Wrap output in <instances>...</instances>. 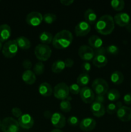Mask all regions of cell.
I'll list each match as a JSON object with an SVG mask.
<instances>
[{"label": "cell", "mask_w": 131, "mask_h": 132, "mask_svg": "<svg viewBox=\"0 0 131 132\" xmlns=\"http://www.w3.org/2000/svg\"><path fill=\"white\" fill-rule=\"evenodd\" d=\"M114 21L113 17L109 14H105L100 17L95 24V29L102 35L110 34L114 29Z\"/></svg>", "instance_id": "obj_1"}, {"label": "cell", "mask_w": 131, "mask_h": 132, "mask_svg": "<svg viewBox=\"0 0 131 132\" xmlns=\"http://www.w3.org/2000/svg\"><path fill=\"white\" fill-rule=\"evenodd\" d=\"M73 36L71 32L68 30H62L53 36V46L57 49H64L68 48L71 44Z\"/></svg>", "instance_id": "obj_2"}, {"label": "cell", "mask_w": 131, "mask_h": 132, "mask_svg": "<svg viewBox=\"0 0 131 132\" xmlns=\"http://www.w3.org/2000/svg\"><path fill=\"white\" fill-rule=\"evenodd\" d=\"M1 128L3 132H19L20 126L18 121L13 117H7L1 121Z\"/></svg>", "instance_id": "obj_3"}, {"label": "cell", "mask_w": 131, "mask_h": 132, "mask_svg": "<svg viewBox=\"0 0 131 132\" xmlns=\"http://www.w3.org/2000/svg\"><path fill=\"white\" fill-rule=\"evenodd\" d=\"M34 54L39 60L45 61L51 57V49L48 45L42 43L39 44L35 48Z\"/></svg>", "instance_id": "obj_4"}, {"label": "cell", "mask_w": 131, "mask_h": 132, "mask_svg": "<svg viewBox=\"0 0 131 132\" xmlns=\"http://www.w3.org/2000/svg\"><path fill=\"white\" fill-rule=\"evenodd\" d=\"M19 47L15 40L7 41L2 48V54L5 57L12 58L17 54Z\"/></svg>", "instance_id": "obj_5"}, {"label": "cell", "mask_w": 131, "mask_h": 132, "mask_svg": "<svg viewBox=\"0 0 131 132\" xmlns=\"http://www.w3.org/2000/svg\"><path fill=\"white\" fill-rule=\"evenodd\" d=\"M92 90L96 95H105L109 91V85L104 79L97 78L92 82Z\"/></svg>", "instance_id": "obj_6"}, {"label": "cell", "mask_w": 131, "mask_h": 132, "mask_svg": "<svg viewBox=\"0 0 131 132\" xmlns=\"http://www.w3.org/2000/svg\"><path fill=\"white\" fill-rule=\"evenodd\" d=\"M53 94L57 99L62 101L66 99L69 97V86L65 82H59L54 87Z\"/></svg>", "instance_id": "obj_7"}, {"label": "cell", "mask_w": 131, "mask_h": 132, "mask_svg": "<svg viewBox=\"0 0 131 132\" xmlns=\"http://www.w3.org/2000/svg\"><path fill=\"white\" fill-rule=\"evenodd\" d=\"M78 53L80 57L86 61L92 60L95 57V50L88 45H82L78 49Z\"/></svg>", "instance_id": "obj_8"}, {"label": "cell", "mask_w": 131, "mask_h": 132, "mask_svg": "<svg viewBox=\"0 0 131 132\" xmlns=\"http://www.w3.org/2000/svg\"><path fill=\"white\" fill-rule=\"evenodd\" d=\"M43 21V15L39 12H31L26 18V21L27 24L32 27H37Z\"/></svg>", "instance_id": "obj_9"}, {"label": "cell", "mask_w": 131, "mask_h": 132, "mask_svg": "<svg viewBox=\"0 0 131 132\" xmlns=\"http://www.w3.org/2000/svg\"><path fill=\"white\" fill-rule=\"evenodd\" d=\"M80 96L83 103L89 104V103H92L95 101V94L91 88L88 86H85L81 89Z\"/></svg>", "instance_id": "obj_10"}, {"label": "cell", "mask_w": 131, "mask_h": 132, "mask_svg": "<svg viewBox=\"0 0 131 132\" xmlns=\"http://www.w3.org/2000/svg\"><path fill=\"white\" fill-rule=\"evenodd\" d=\"M91 30V26L86 21H82L79 22L74 28V32L76 36L78 37H82L88 34Z\"/></svg>", "instance_id": "obj_11"}, {"label": "cell", "mask_w": 131, "mask_h": 132, "mask_svg": "<svg viewBox=\"0 0 131 132\" xmlns=\"http://www.w3.org/2000/svg\"><path fill=\"white\" fill-rule=\"evenodd\" d=\"M80 128L85 132L91 131L95 128L96 126V122L94 119L91 117L83 118L80 122Z\"/></svg>", "instance_id": "obj_12"}, {"label": "cell", "mask_w": 131, "mask_h": 132, "mask_svg": "<svg viewBox=\"0 0 131 132\" xmlns=\"http://www.w3.org/2000/svg\"><path fill=\"white\" fill-rule=\"evenodd\" d=\"M18 122H19V126L22 128L28 130L33 126L34 119L28 113H24L18 119Z\"/></svg>", "instance_id": "obj_13"}, {"label": "cell", "mask_w": 131, "mask_h": 132, "mask_svg": "<svg viewBox=\"0 0 131 132\" xmlns=\"http://www.w3.org/2000/svg\"><path fill=\"white\" fill-rule=\"evenodd\" d=\"M50 120L53 126L57 128H62L66 125L65 117L59 112L52 113Z\"/></svg>", "instance_id": "obj_14"}, {"label": "cell", "mask_w": 131, "mask_h": 132, "mask_svg": "<svg viewBox=\"0 0 131 132\" xmlns=\"http://www.w3.org/2000/svg\"><path fill=\"white\" fill-rule=\"evenodd\" d=\"M113 18L114 23L119 27H127L130 21V17L129 14L126 12L118 13Z\"/></svg>", "instance_id": "obj_15"}, {"label": "cell", "mask_w": 131, "mask_h": 132, "mask_svg": "<svg viewBox=\"0 0 131 132\" xmlns=\"http://www.w3.org/2000/svg\"><path fill=\"white\" fill-rule=\"evenodd\" d=\"M118 118L123 122H127L131 120V108L126 106H122L116 112Z\"/></svg>", "instance_id": "obj_16"}, {"label": "cell", "mask_w": 131, "mask_h": 132, "mask_svg": "<svg viewBox=\"0 0 131 132\" xmlns=\"http://www.w3.org/2000/svg\"><path fill=\"white\" fill-rule=\"evenodd\" d=\"M91 111L95 117H100L104 116L106 112L105 107L102 103L94 101L91 103Z\"/></svg>", "instance_id": "obj_17"}, {"label": "cell", "mask_w": 131, "mask_h": 132, "mask_svg": "<svg viewBox=\"0 0 131 132\" xmlns=\"http://www.w3.org/2000/svg\"><path fill=\"white\" fill-rule=\"evenodd\" d=\"M106 54H95V57L92 59V63L98 68L104 67L107 64L108 59Z\"/></svg>", "instance_id": "obj_18"}, {"label": "cell", "mask_w": 131, "mask_h": 132, "mask_svg": "<svg viewBox=\"0 0 131 132\" xmlns=\"http://www.w3.org/2000/svg\"><path fill=\"white\" fill-rule=\"evenodd\" d=\"M12 30L10 26L7 24L0 25V41L1 43L6 41L11 36Z\"/></svg>", "instance_id": "obj_19"}, {"label": "cell", "mask_w": 131, "mask_h": 132, "mask_svg": "<svg viewBox=\"0 0 131 132\" xmlns=\"http://www.w3.org/2000/svg\"><path fill=\"white\" fill-rule=\"evenodd\" d=\"M53 88L51 85L47 82H43L39 86V92L44 97H49L53 94Z\"/></svg>", "instance_id": "obj_20"}, {"label": "cell", "mask_w": 131, "mask_h": 132, "mask_svg": "<svg viewBox=\"0 0 131 132\" xmlns=\"http://www.w3.org/2000/svg\"><path fill=\"white\" fill-rule=\"evenodd\" d=\"M22 79L28 85H33L36 81L35 74L31 70H25L22 74Z\"/></svg>", "instance_id": "obj_21"}, {"label": "cell", "mask_w": 131, "mask_h": 132, "mask_svg": "<svg viewBox=\"0 0 131 132\" xmlns=\"http://www.w3.org/2000/svg\"><path fill=\"white\" fill-rule=\"evenodd\" d=\"M84 18L86 21L89 24H92L96 23L97 14L95 10L92 9H88L85 11Z\"/></svg>", "instance_id": "obj_22"}, {"label": "cell", "mask_w": 131, "mask_h": 132, "mask_svg": "<svg viewBox=\"0 0 131 132\" xmlns=\"http://www.w3.org/2000/svg\"><path fill=\"white\" fill-rule=\"evenodd\" d=\"M88 43L89 46H91L92 49L100 48L103 46V40L99 36L96 35H92L89 38Z\"/></svg>", "instance_id": "obj_23"}, {"label": "cell", "mask_w": 131, "mask_h": 132, "mask_svg": "<svg viewBox=\"0 0 131 132\" xmlns=\"http://www.w3.org/2000/svg\"><path fill=\"white\" fill-rule=\"evenodd\" d=\"M18 47L23 50H28L31 47V42L24 36H19L15 39Z\"/></svg>", "instance_id": "obj_24"}, {"label": "cell", "mask_w": 131, "mask_h": 132, "mask_svg": "<svg viewBox=\"0 0 131 132\" xmlns=\"http://www.w3.org/2000/svg\"><path fill=\"white\" fill-rule=\"evenodd\" d=\"M124 76L120 71H114L110 75V81L114 85H120L123 82Z\"/></svg>", "instance_id": "obj_25"}, {"label": "cell", "mask_w": 131, "mask_h": 132, "mask_svg": "<svg viewBox=\"0 0 131 132\" xmlns=\"http://www.w3.org/2000/svg\"><path fill=\"white\" fill-rule=\"evenodd\" d=\"M53 39V36L52 34L48 31H43L39 35L40 41L42 43V44H44V45H48V44L52 43Z\"/></svg>", "instance_id": "obj_26"}, {"label": "cell", "mask_w": 131, "mask_h": 132, "mask_svg": "<svg viewBox=\"0 0 131 132\" xmlns=\"http://www.w3.org/2000/svg\"><path fill=\"white\" fill-rule=\"evenodd\" d=\"M66 68V64L64 63V61L60 60V59H58V60L55 61L51 66V70H52L53 72L56 73H60L62 72Z\"/></svg>", "instance_id": "obj_27"}, {"label": "cell", "mask_w": 131, "mask_h": 132, "mask_svg": "<svg viewBox=\"0 0 131 132\" xmlns=\"http://www.w3.org/2000/svg\"><path fill=\"white\" fill-rule=\"evenodd\" d=\"M90 81V76L88 73H82L77 77V84L80 87H85L89 84Z\"/></svg>", "instance_id": "obj_28"}, {"label": "cell", "mask_w": 131, "mask_h": 132, "mask_svg": "<svg viewBox=\"0 0 131 132\" xmlns=\"http://www.w3.org/2000/svg\"><path fill=\"white\" fill-rule=\"evenodd\" d=\"M122 103L121 101H117L116 103H109L107 108H105L106 110L107 113L109 114H113V113H116L118 111V110L119 108L122 106Z\"/></svg>", "instance_id": "obj_29"}, {"label": "cell", "mask_w": 131, "mask_h": 132, "mask_svg": "<svg viewBox=\"0 0 131 132\" xmlns=\"http://www.w3.org/2000/svg\"><path fill=\"white\" fill-rule=\"evenodd\" d=\"M121 95L119 92L116 89H111L107 93V98L111 102L117 101L120 98Z\"/></svg>", "instance_id": "obj_30"}, {"label": "cell", "mask_w": 131, "mask_h": 132, "mask_svg": "<svg viewBox=\"0 0 131 132\" xmlns=\"http://www.w3.org/2000/svg\"><path fill=\"white\" fill-rule=\"evenodd\" d=\"M45 69V66L44 63L41 61H39L35 64L33 67V72L36 75H41L44 73Z\"/></svg>", "instance_id": "obj_31"}, {"label": "cell", "mask_w": 131, "mask_h": 132, "mask_svg": "<svg viewBox=\"0 0 131 132\" xmlns=\"http://www.w3.org/2000/svg\"><path fill=\"white\" fill-rule=\"evenodd\" d=\"M112 7L117 11L122 10L125 7V1L123 0H113L110 1Z\"/></svg>", "instance_id": "obj_32"}, {"label": "cell", "mask_w": 131, "mask_h": 132, "mask_svg": "<svg viewBox=\"0 0 131 132\" xmlns=\"http://www.w3.org/2000/svg\"><path fill=\"white\" fill-rule=\"evenodd\" d=\"M60 108L62 112H69L71 110V104L68 99L62 100L60 103Z\"/></svg>", "instance_id": "obj_33"}, {"label": "cell", "mask_w": 131, "mask_h": 132, "mask_svg": "<svg viewBox=\"0 0 131 132\" xmlns=\"http://www.w3.org/2000/svg\"><path fill=\"white\" fill-rule=\"evenodd\" d=\"M57 19V15L53 13H46L43 15V21L48 24H51Z\"/></svg>", "instance_id": "obj_34"}, {"label": "cell", "mask_w": 131, "mask_h": 132, "mask_svg": "<svg viewBox=\"0 0 131 132\" xmlns=\"http://www.w3.org/2000/svg\"><path fill=\"white\" fill-rule=\"evenodd\" d=\"M106 52L112 55H116L119 52V48L115 45H110L105 48Z\"/></svg>", "instance_id": "obj_35"}, {"label": "cell", "mask_w": 131, "mask_h": 132, "mask_svg": "<svg viewBox=\"0 0 131 132\" xmlns=\"http://www.w3.org/2000/svg\"><path fill=\"white\" fill-rule=\"evenodd\" d=\"M69 92L73 94H80L81 90V87L77 83H73L69 86Z\"/></svg>", "instance_id": "obj_36"}, {"label": "cell", "mask_w": 131, "mask_h": 132, "mask_svg": "<svg viewBox=\"0 0 131 132\" xmlns=\"http://www.w3.org/2000/svg\"><path fill=\"white\" fill-rule=\"evenodd\" d=\"M68 122L69 125L73 126H77L79 124V119L76 116H70L68 119Z\"/></svg>", "instance_id": "obj_37"}, {"label": "cell", "mask_w": 131, "mask_h": 132, "mask_svg": "<svg viewBox=\"0 0 131 132\" xmlns=\"http://www.w3.org/2000/svg\"><path fill=\"white\" fill-rule=\"evenodd\" d=\"M81 68H82V71L83 73H88L91 70V63H89L88 61H85L83 62L81 66Z\"/></svg>", "instance_id": "obj_38"}, {"label": "cell", "mask_w": 131, "mask_h": 132, "mask_svg": "<svg viewBox=\"0 0 131 132\" xmlns=\"http://www.w3.org/2000/svg\"><path fill=\"white\" fill-rule=\"evenodd\" d=\"M12 115L14 117L18 119L23 114L21 110L19 108H17V107H14V108L12 109Z\"/></svg>", "instance_id": "obj_39"}, {"label": "cell", "mask_w": 131, "mask_h": 132, "mask_svg": "<svg viewBox=\"0 0 131 132\" xmlns=\"http://www.w3.org/2000/svg\"><path fill=\"white\" fill-rule=\"evenodd\" d=\"M22 66L26 70H30V68L32 67V63L30 59H24L22 63Z\"/></svg>", "instance_id": "obj_40"}, {"label": "cell", "mask_w": 131, "mask_h": 132, "mask_svg": "<svg viewBox=\"0 0 131 132\" xmlns=\"http://www.w3.org/2000/svg\"><path fill=\"white\" fill-rule=\"evenodd\" d=\"M123 101L127 105L131 104V93H127L124 95Z\"/></svg>", "instance_id": "obj_41"}, {"label": "cell", "mask_w": 131, "mask_h": 132, "mask_svg": "<svg viewBox=\"0 0 131 132\" xmlns=\"http://www.w3.org/2000/svg\"><path fill=\"white\" fill-rule=\"evenodd\" d=\"M64 63L67 68H71L74 64V61L71 58H66L64 61Z\"/></svg>", "instance_id": "obj_42"}, {"label": "cell", "mask_w": 131, "mask_h": 132, "mask_svg": "<svg viewBox=\"0 0 131 132\" xmlns=\"http://www.w3.org/2000/svg\"><path fill=\"white\" fill-rule=\"evenodd\" d=\"M95 101L103 104V103L105 101V97H104V95H96L95 97Z\"/></svg>", "instance_id": "obj_43"}, {"label": "cell", "mask_w": 131, "mask_h": 132, "mask_svg": "<svg viewBox=\"0 0 131 132\" xmlns=\"http://www.w3.org/2000/svg\"><path fill=\"white\" fill-rule=\"evenodd\" d=\"M60 2L65 6H69L74 3V0H60Z\"/></svg>", "instance_id": "obj_44"}, {"label": "cell", "mask_w": 131, "mask_h": 132, "mask_svg": "<svg viewBox=\"0 0 131 132\" xmlns=\"http://www.w3.org/2000/svg\"><path fill=\"white\" fill-rule=\"evenodd\" d=\"M44 116H45V117H46V118L47 119H50L51 118V116H52V114H51V112H50V111H45V112H44Z\"/></svg>", "instance_id": "obj_45"}, {"label": "cell", "mask_w": 131, "mask_h": 132, "mask_svg": "<svg viewBox=\"0 0 131 132\" xmlns=\"http://www.w3.org/2000/svg\"><path fill=\"white\" fill-rule=\"evenodd\" d=\"M126 27H127V30L129 31V32H131V24L130 23H129V24H128Z\"/></svg>", "instance_id": "obj_46"}, {"label": "cell", "mask_w": 131, "mask_h": 132, "mask_svg": "<svg viewBox=\"0 0 131 132\" xmlns=\"http://www.w3.org/2000/svg\"><path fill=\"white\" fill-rule=\"evenodd\" d=\"M51 132H63L62 130H59V129H55V130H53Z\"/></svg>", "instance_id": "obj_47"}, {"label": "cell", "mask_w": 131, "mask_h": 132, "mask_svg": "<svg viewBox=\"0 0 131 132\" xmlns=\"http://www.w3.org/2000/svg\"><path fill=\"white\" fill-rule=\"evenodd\" d=\"M2 48H3V45H2V43H1V41H0V50H1V49H2Z\"/></svg>", "instance_id": "obj_48"}, {"label": "cell", "mask_w": 131, "mask_h": 132, "mask_svg": "<svg viewBox=\"0 0 131 132\" xmlns=\"http://www.w3.org/2000/svg\"><path fill=\"white\" fill-rule=\"evenodd\" d=\"M1 120H0V128H1Z\"/></svg>", "instance_id": "obj_49"}, {"label": "cell", "mask_w": 131, "mask_h": 132, "mask_svg": "<svg viewBox=\"0 0 131 132\" xmlns=\"http://www.w3.org/2000/svg\"><path fill=\"white\" fill-rule=\"evenodd\" d=\"M130 87H131V82H130Z\"/></svg>", "instance_id": "obj_50"}, {"label": "cell", "mask_w": 131, "mask_h": 132, "mask_svg": "<svg viewBox=\"0 0 131 132\" xmlns=\"http://www.w3.org/2000/svg\"><path fill=\"white\" fill-rule=\"evenodd\" d=\"M129 132H131V130H130V131H129Z\"/></svg>", "instance_id": "obj_51"}]
</instances>
